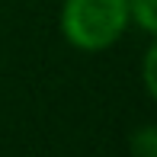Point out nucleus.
Masks as SVG:
<instances>
[{
	"label": "nucleus",
	"mask_w": 157,
	"mask_h": 157,
	"mask_svg": "<svg viewBox=\"0 0 157 157\" xmlns=\"http://www.w3.org/2000/svg\"><path fill=\"white\" fill-rule=\"evenodd\" d=\"M128 147H132V157H157V128L154 125L135 128L128 138Z\"/></svg>",
	"instance_id": "obj_3"
},
{
	"label": "nucleus",
	"mask_w": 157,
	"mask_h": 157,
	"mask_svg": "<svg viewBox=\"0 0 157 157\" xmlns=\"http://www.w3.org/2000/svg\"><path fill=\"white\" fill-rule=\"evenodd\" d=\"M128 16L144 35L157 32V0H128Z\"/></svg>",
	"instance_id": "obj_2"
},
{
	"label": "nucleus",
	"mask_w": 157,
	"mask_h": 157,
	"mask_svg": "<svg viewBox=\"0 0 157 157\" xmlns=\"http://www.w3.org/2000/svg\"><path fill=\"white\" fill-rule=\"evenodd\" d=\"M128 26H132L128 0H64L61 3V35L77 52H106L125 35Z\"/></svg>",
	"instance_id": "obj_1"
},
{
	"label": "nucleus",
	"mask_w": 157,
	"mask_h": 157,
	"mask_svg": "<svg viewBox=\"0 0 157 157\" xmlns=\"http://www.w3.org/2000/svg\"><path fill=\"white\" fill-rule=\"evenodd\" d=\"M154 67H157V45H147V52H144V90H147V96H157Z\"/></svg>",
	"instance_id": "obj_4"
}]
</instances>
